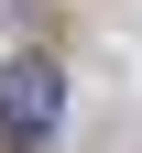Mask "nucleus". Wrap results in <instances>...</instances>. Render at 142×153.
<instances>
[{
    "mask_svg": "<svg viewBox=\"0 0 142 153\" xmlns=\"http://www.w3.org/2000/svg\"><path fill=\"white\" fill-rule=\"evenodd\" d=\"M66 120V76L44 66V55H11V66H0V131H11V142H44V131Z\"/></svg>",
    "mask_w": 142,
    "mask_h": 153,
    "instance_id": "obj_1",
    "label": "nucleus"
}]
</instances>
